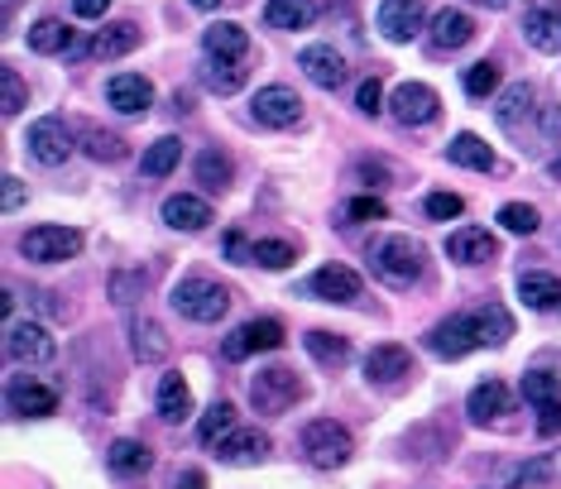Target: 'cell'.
<instances>
[{"instance_id":"obj_21","label":"cell","mask_w":561,"mask_h":489,"mask_svg":"<svg viewBox=\"0 0 561 489\" xmlns=\"http://www.w3.org/2000/svg\"><path fill=\"white\" fill-rule=\"evenodd\" d=\"M523 39H528L538 53H561V5H528L523 15Z\"/></svg>"},{"instance_id":"obj_6","label":"cell","mask_w":561,"mask_h":489,"mask_svg":"<svg viewBox=\"0 0 561 489\" xmlns=\"http://www.w3.org/2000/svg\"><path fill=\"white\" fill-rule=\"evenodd\" d=\"M250 398H254V408L260 413H288L293 403L302 398V384H298V374L284 370V365H274V370H260L250 379Z\"/></svg>"},{"instance_id":"obj_25","label":"cell","mask_w":561,"mask_h":489,"mask_svg":"<svg viewBox=\"0 0 561 489\" xmlns=\"http://www.w3.org/2000/svg\"><path fill=\"white\" fill-rule=\"evenodd\" d=\"M130 346H135V360L158 365V360H168L174 341L164 336V326H158L154 317H135V322H130Z\"/></svg>"},{"instance_id":"obj_50","label":"cell","mask_w":561,"mask_h":489,"mask_svg":"<svg viewBox=\"0 0 561 489\" xmlns=\"http://www.w3.org/2000/svg\"><path fill=\"white\" fill-rule=\"evenodd\" d=\"M538 432H542V437H557V432H561V398L538 403Z\"/></svg>"},{"instance_id":"obj_33","label":"cell","mask_w":561,"mask_h":489,"mask_svg":"<svg viewBox=\"0 0 561 489\" xmlns=\"http://www.w3.org/2000/svg\"><path fill=\"white\" fill-rule=\"evenodd\" d=\"M240 82H246V68H240L236 58H212L206 53V63H202V87L206 92L230 96V92H240Z\"/></svg>"},{"instance_id":"obj_15","label":"cell","mask_w":561,"mask_h":489,"mask_svg":"<svg viewBox=\"0 0 561 489\" xmlns=\"http://www.w3.org/2000/svg\"><path fill=\"white\" fill-rule=\"evenodd\" d=\"M470 39H475V20L466 10H437L432 15V29H427L432 53H456V48H466Z\"/></svg>"},{"instance_id":"obj_55","label":"cell","mask_w":561,"mask_h":489,"mask_svg":"<svg viewBox=\"0 0 561 489\" xmlns=\"http://www.w3.org/2000/svg\"><path fill=\"white\" fill-rule=\"evenodd\" d=\"M174 489H206V475L202 470H182Z\"/></svg>"},{"instance_id":"obj_34","label":"cell","mask_w":561,"mask_h":489,"mask_svg":"<svg viewBox=\"0 0 561 489\" xmlns=\"http://www.w3.org/2000/svg\"><path fill=\"white\" fill-rule=\"evenodd\" d=\"M106 466H111L116 475H144L154 466V451L144 442H130V437H120V442L106 451Z\"/></svg>"},{"instance_id":"obj_16","label":"cell","mask_w":561,"mask_h":489,"mask_svg":"<svg viewBox=\"0 0 561 489\" xmlns=\"http://www.w3.org/2000/svg\"><path fill=\"white\" fill-rule=\"evenodd\" d=\"M298 68L308 72V77H312L322 92H336L341 82H346V58H341L332 44H308V48L298 53Z\"/></svg>"},{"instance_id":"obj_1","label":"cell","mask_w":561,"mask_h":489,"mask_svg":"<svg viewBox=\"0 0 561 489\" xmlns=\"http://www.w3.org/2000/svg\"><path fill=\"white\" fill-rule=\"evenodd\" d=\"M509 336H514V317L499 308V302H490V308H475V312L437 322L432 332H427V350L442 360H461V356H470L475 346H504Z\"/></svg>"},{"instance_id":"obj_8","label":"cell","mask_w":561,"mask_h":489,"mask_svg":"<svg viewBox=\"0 0 561 489\" xmlns=\"http://www.w3.org/2000/svg\"><path fill=\"white\" fill-rule=\"evenodd\" d=\"M5 356L20 365H48L58 356V341L39 322H5Z\"/></svg>"},{"instance_id":"obj_52","label":"cell","mask_w":561,"mask_h":489,"mask_svg":"<svg viewBox=\"0 0 561 489\" xmlns=\"http://www.w3.org/2000/svg\"><path fill=\"white\" fill-rule=\"evenodd\" d=\"M538 126H542L547 140H561V106H542V111H538Z\"/></svg>"},{"instance_id":"obj_54","label":"cell","mask_w":561,"mask_h":489,"mask_svg":"<svg viewBox=\"0 0 561 489\" xmlns=\"http://www.w3.org/2000/svg\"><path fill=\"white\" fill-rule=\"evenodd\" d=\"M72 10H77L82 20H102L106 10H111V0H72Z\"/></svg>"},{"instance_id":"obj_51","label":"cell","mask_w":561,"mask_h":489,"mask_svg":"<svg viewBox=\"0 0 561 489\" xmlns=\"http://www.w3.org/2000/svg\"><path fill=\"white\" fill-rule=\"evenodd\" d=\"M226 254L236 264H254V244H246V236H240V230H230L226 236Z\"/></svg>"},{"instance_id":"obj_57","label":"cell","mask_w":561,"mask_h":489,"mask_svg":"<svg viewBox=\"0 0 561 489\" xmlns=\"http://www.w3.org/2000/svg\"><path fill=\"white\" fill-rule=\"evenodd\" d=\"M192 5H198V10H216V5H222V0H192Z\"/></svg>"},{"instance_id":"obj_4","label":"cell","mask_w":561,"mask_h":489,"mask_svg":"<svg viewBox=\"0 0 561 489\" xmlns=\"http://www.w3.org/2000/svg\"><path fill=\"white\" fill-rule=\"evenodd\" d=\"M302 451H308V461L317 470H336L350 461L356 442H350V432L336 418H317V422H308V432H302Z\"/></svg>"},{"instance_id":"obj_31","label":"cell","mask_w":561,"mask_h":489,"mask_svg":"<svg viewBox=\"0 0 561 489\" xmlns=\"http://www.w3.org/2000/svg\"><path fill=\"white\" fill-rule=\"evenodd\" d=\"M446 158H451V164H461V168H475V174H490V168H494V150L480 140V134H470V130L456 134V140L446 144Z\"/></svg>"},{"instance_id":"obj_39","label":"cell","mask_w":561,"mask_h":489,"mask_svg":"<svg viewBox=\"0 0 561 489\" xmlns=\"http://www.w3.org/2000/svg\"><path fill=\"white\" fill-rule=\"evenodd\" d=\"M308 350H312V360L332 365V370H341V365L350 360V341L332 336V332H308Z\"/></svg>"},{"instance_id":"obj_49","label":"cell","mask_w":561,"mask_h":489,"mask_svg":"<svg viewBox=\"0 0 561 489\" xmlns=\"http://www.w3.org/2000/svg\"><path fill=\"white\" fill-rule=\"evenodd\" d=\"M356 106H360V116H380V111H384V87H380V77L360 82V92H356Z\"/></svg>"},{"instance_id":"obj_26","label":"cell","mask_w":561,"mask_h":489,"mask_svg":"<svg viewBox=\"0 0 561 489\" xmlns=\"http://www.w3.org/2000/svg\"><path fill=\"white\" fill-rule=\"evenodd\" d=\"M216 456L226 461V466H254V461H264L270 456V437L264 432H230L222 446H216Z\"/></svg>"},{"instance_id":"obj_2","label":"cell","mask_w":561,"mask_h":489,"mask_svg":"<svg viewBox=\"0 0 561 489\" xmlns=\"http://www.w3.org/2000/svg\"><path fill=\"white\" fill-rule=\"evenodd\" d=\"M370 260H374V274L394 288L418 284V274H422V250H418V240H408V236H384L370 250Z\"/></svg>"},{"instance_id":"obj_14","label":"cell","mask_w":561,"mask_h":489,"mask_svg":"<svg viewBox=\"0 0 561 489\" xmlns=\"http://www.w3.org/2000/svg\"><path fill=\"white\" fill-rule=\"evenodd\" d=\"M106 102H111L120 116H144L154 106V82L140 77V72H120V77L106 82Z\"/></svg>"},{"instance_id":"obj_28","label":"cell","mask_w":561,"mask_h":489,"mask_svg":"<svg viewBox=\"0 0 561 489\" xmlns=\"http://www.w3.org/2000/svg\"><path fill=\"white\" fill-rule=\"evenodd\" d=\"M158 418L164 422H182L192 418V389L182 374H164L158 379Z\"/></svg>"},{"instance_id":"obj_48","label":"cell","mask_w":561,"mask_h":489,"mask_svg":"<svg viewBox=\"0 0 561 489\" xmlns=\"http://www.w3.org/2000/svg\"><path fill=\"white\" fill-rule=\"evenodd\" d=\"M346 216H350V222H384L389 206L380 198H350L346 202Z\"/></svg>"},{"instance_id":"obj_36","label":"cell","mask_w":561,"mask_h":489,"mask_svg":"<svg viewBox=\"0 0 561 489\" xmlns=\"http://www.w3.org/2000/svg\"><path fill=\"white\" fill-rule=\"evenodd\" d=\"M178 158H182V140L178 134H164V140H154L150 150H144V178H168L178 168Z\"/></svg>"},{"instance_id":"obj_43","label":"cell","mask_w":561,"mask_h":489,"mask_svg":"<svg viewBox=\"0 0 561 489\" xmlns=\"http://www.w3.org/2000/svg\"><path fill=\"white\" fill-rule=\"evenodd\" d=\"M293 260H298V250H293L288 240H254V264H264V269H288Z\"/></svg>"},{"instance_id":"obj_56","label":"cell","mask_w":561,"mask_h":489,"mask_svg":"<svg viewBox=\"0 0 561 489\" xmlns=\"http://www.w3.org/2000/svg\"><path fill=\"white\" fill-rule=\"evenodd\" d=\"M470 5H480V10H504L509 0H470Z\"/></svg>"},{"instance_id":"obj_10","label":"cell","mask_w":561,"mask_h":489,"mask_svg":"<svg viewBox=\"0 0 561 489\" xmlns=\"http://www.w3.org/2000/svg\"><path fill=\"white\" fill-rule=\"evenodd\" d=\"M250 116L260 120L264 130H288V126H298L302 120V96L293 87H264L250 102Z\"/></svg>"},{"instance_id":"obj_12","label":"cell","mask_w":561,"mask_h":489,"mask_svg":"<svg viewBox=\"0 0 561 489\" xmlns=\"http://www.w3.org/2000/svg\"><path fill=\"white\" fill-rule=\"evenodd\" d=\"M552 480H561V451H547V456L504 466L490 480V489H533V485H552Z\"/></svg>"},{"instance_id":"obj_5","label":"cell","mask_w":561,"mask_h":489,"mask_svg":"<svg viewBox=\"0 0 561 489\" xmlns=\"http://www.w3.org/2000/svg\"><path fill=\"white\" fill-rule=\"evenodd\" d=\"M20 250H24V260H34V264H68L72 254L82 250V230H72V226H34V230H24Z\"/></svg>"},{"instance_id":"obj_45","label":"cell","mask_w":561,"mask_h":489,"mask_svg":"<svg viewBox=\"0 0 561 489\" xmlns=\"http://www.w3.org/2000/svg\"><path fill=\"white\" fill-rule=\"evenodd\" d=\"M144 284H150V274H144V269H130V274H116V278H111V298L120 302V308H126V302H135L140 293H144Z\"/></svg>"},{"instance_id":"obj_17","label":"cell","mask_w":561,"mask_h":489,"mask_svg":"<svg viewBox=\"0 0 561 489\" xmlns=\"http://www.w3.org/2000/svg\"><path fill=\"white\" fill-rule=\"evenodd\" d=\"M538 96H533L528 82H518V87H509V92H499V102H494V120L504 126L509 134H523V126H533L538 120Z\"/></svg>"},{"instance_id":"obj_41","label":"cell","mask_w":561,"mask_h":489,"mask_svg":"<svg viewBox=\"0 0 561 489\" xmlns=\"http://www.w3.org/2000/svg\"><path fill=\"white\" fill-rule=\"evenodd\" d=\"M24 106H29V87H24V77L15 68H0V111L20 116Z\"/></svg>"},{"instance_id":"obj_32","label":"cell","mask_w":561,"mask_h":489,"mask_svg":"<svg viewBox=\"0 0 561 489\" xmlns=\"http://www.w3.org/2000/svg\"><path fill=\"white\" fill-rule=\"evenodd\" d=\"M518 298L528 302L533 312H552L557 302H561V278L538 274V269H533V274H523V278H518Z\"/></svg>"},{"instance_id":"obj_22","label":"cell","mask_w":561,"mask_h":489,"mask_svg":"<svg viewBox=\"0 0 561 489\" xmlns=\"http://www.w3.org/2000/svg\"><path fill=\"white\" fill-rule=\"evenodd\" d=\"M413 374V356L404 346H374L370 356H365V379L370 384H398V379Z\"/></svg>"},{"instance_id":"obj_29","label":"cell","mask_w":561,"mask_h":489,"mask_svg":"<svg viewBox=\"0 0 561 489\" xmlns=\"http://www.w3.org/2000/svg\"><path fill=\"white\" fill-rule=\"evenodd\" d=\"M317 0H270L264 5V24L270 29H312Z\"/></svg>"},{"instance_id":"obj_11","label":"cell","mask_w":561,"mask_h":489,"mask_svg":"<svg viewBox=\"0 0 561 489\" xmlns=\"http://www.w3.org/2000/svg\"><path fill=\"white\" fill-rule=\"evenodd\" d=\"M29 154L39 158V164H48V168H58V164H68V154H72V134H68V126L58 116H39L29 126Z\"/></svg>"},{"instance_id":"obj_20","label":"cell","mask_w":561,"mask_h":489,"mask_svg":"<svg viewBox=\"0 0 561 489\" xmlns=\"http://www.w3.org/2000/svg\"><path fill=\"white\" fill-rule=\"evenodd\" d=\"M446 254L456 264H490L499 254V240L485 226H461V230H451L446 236Z\"/></svg>"},{"instance_id":"obj_27","label":"cell","mask_w":561,"mask_h":489,"mask_svg":"<svg viewBox=\"0 0 561 489\" xmlns=\"http://www.w3.org/2000/svg\"><path fill=\"white\" fill-rule=\"evenodd\" d=\"M164 222L174 230H206L212 226V206L202 198H192V192H178V198L164 202Z\"/></svg>"},{"instance_id":"obj_7","label":"cell","mask_w":561,"mask_h":489,"mask_svg":"<svg viewBox=\"0 0 561 489\" xmlns=\"http://www.w3.org/2000/svg\"><path fill=\"white\" fill-rule=\"evenodd\" d=\"M284 341H288L284 336V322H274V317H254V322L236 326V332L226 336L222 356L226 360H246V356H254V350H278Z\"/></svg>"},{"instance_id":"obj_3","label":"cell","mask_w":561,"mask_h":489,"mask_svg":"<svg viewBox=\"0 0 561 489\" xmlns=\"http://www.w3.org/2000/svg\"><path fill=\"white\" fill-rule=\"evenodd\" d=\"M174 308L188 317V322L212 326L230 312V293L222 284H212V278H182V284L174 288Z\"/></svg>"},{"instance_id":"obj_24","label":"cell","mask_w":561,"mask_h":489,"mask_svg":"<svg viewBox=\"0 0 561 489\" xmlns=\"http://www.w3.org/2000/svg\"><path fill=\"white\" fill-rule=\"evenodd\" d=\"M140 39H144L140 24L120 20V24H106V29L96 34L82 53H87V58H126V53H135V48H140Z\"/></svg>"},{"instance_id":"obj_58","label":"cell","mask_w":561,"mask_h":489,"mask_svg":"<svg viewBox=\"0 0 561 489\" xmlns=\"http://www.w3.org/2000/svg\"><path fill=\"white\" fill-rule=\"evenodd\" d=\"M552 178L561 182V158H552Z\"/></svg>"},{"instance_id":"obj_38","label":"cell","mask_w":561,"mask_h":489,"mask_svg":"<svg viewBox=\"0 0 561 489\" xmlns=\"http://www.w3.org/2000/svg\"><path fill=\"white\" fill-rule=\"evenodd\" d=\"M68 44H72V29L63 20H39L29 29V48H34V53H63Z\"/></svg>"},{"instance_id":"obj_19","label":"cell","mask_w":561,"mask_h":489,"mask_svg":"<svg viewBox=\"0 0 561 489\" xmlns=\"http://www.w3.org/2000/svg\"><path fill=\"white\" fill-rule=\"evenodd\" d=\"M5 403L15 418H48V413H58V389L34 384V379H15L5 389Z\"/></svg>"},{"instance_id":"obj_40","label":"cell","mask_w":561,"mask_h":489,"mask_svg":"<svg viewBox=\"0 0 561 489\" xmlns=\"http://www.w3.org/2000/svg\"><path fill=\"white\" fill-rule=\"evenodd\" d=\"M499 226H504L509 236H533V230L542 226V216H538V206H528V202H504L499 206Z\"/></svg>"},{"instance_id":"obj_47","label":"cell","mask_w":561,"mask_h":489,"mask_svg":"<svg viewBox=\"0 0 561 489\" xmlns=\"http://www.w3.org/2000/svg\"><path fill=\"white\" fill-rule=\"evenodd\" d=\"M461 212H466V202H461L456 192H432V198H427V216H432V222H456Z\"/></svg>"},{"instance_id":"obj_13","label":"cell","mask_w":561,"mask_h":489,"mask_svg":"<svg viewBox=\"0 0 561 489\" xmlns=\"http://www.w3.org/2000/svg\"><path fill=\"white\" fill-rule=\"evenodd\" d=\"M422 24H427L422 0H384L380 5V29H384V39H394V44H413L422 34Z\"/></svg>"},{"instance_id":"obj_23","label":"cell","mask_w":561,"mask_h":489,"mask_svg":"<svg viewBox=\"0 0 561 489\" xmlns=\"http://www.w3.org/2000/svg\"><path fill=\"white\" fill-rule=\"evenodd\" d=\"M509 408H514V394H509L504 379H485V384H475V389H470V398H466V413H470L475 422L504 418Z\"/></svg>"},{"instance_id":"obj_53","label":"cell","mask_w":561,"mask_h":489,"mask_svg":"<svg viewBox=\"0 0 561 489\" xmlns=\"http://www.w3.org/2000/svg\"><path fill=\"white\" fill-rule=\"evenodd\" d=\"M0 206H5V212H20V206H24V182L15 174H5V202H0Z\"/></svg>"},{"instance_id":"obj_18","label":"cell","mask_w":561,"mask_h":489,"mask_svg":"<svg viewBox=\"0 0 561 489\" xmlns=\"http://www.w3.org/2000/svg\"><path fill=\"white\" fill-rule=\"evenodd\" d=\"M308 293L322 298V302H356L360 298V274L346 269V264H326L308 278Z\"/></svg>"},{"instance_id":"obj_9","label":"cell","mask_w":561,"mask_h":489,"mask_svg":"<svg viewBox=\"0 0 561 489\" xmlns=\"http://www.w3.org/2000/svg\"><path fill=\"white\" fill-rule=\"evenodd\" d=\"M389 111H394L398 126L418 130V126H432L442 102H437V92L427 82H404V87H394V96H389Z\"/></svg>"},{"instance_id":"obj_30","label":"cell","mask_w":561,"mask_h":489,"mask_svg":"<svg viewBox=\"0 0 561 489\" xmlns=\"http://www.w3.org/2000/svg\"><path fill=\"white\" fill-rule=\"evenodd\" d=\"M202 44H206V53L212 58H236V63L250 53V34L240 29V24H230V20L212 24V29L202 34Z\"/></svg>"},{"instance_id":"obj_37","label":"cell","mask_w":561,"mask_h":489,"mask_svg":"<svg viewBox=\"0 0 561 489\" xmlns=\"http://www.w3.org/2000/svg\"><path fill=\"white\" fill-rule=\"evenodd\" d=\"M230 432H236V408H230V403H212V408H206V418L198 422V437L206 446H222Z\"/></svg>"},{"instance_id":"obj_44","label":"cell","mask_w":561,"mask_h":489,"mask_svg":"<svg viewBox=\"0 0 561 489\" xmlns=\"http://www.w3.org/2000/svg\"><path fill=\"white\" fill-rule=\"evenodd\" d=\"M466 92L470 96H494L499 92V63H490V58H485V63H475L466 72Z\"/></svg>"},{"instance_id":"obj_42","label":"cell","mask_w":561,"mask_h":489,"mask_svg":"<svg viewBox=\"0 0 561 489\" xmlns=\"http://www.w3.org/2000/svg\"><path fill=\"white\" fill-rule=\"evenodd\" d=\"M523 398H528V403H552V398H561V379L547 374V370L523 374Z\"/></svg>"},{"instance_id":"obj_46","label":"cell","mask_w":561,"mask_h":489,"mask_svg":"<svg viewBox=\"0 0 561 489\" xmlns=\"http://www.w3.org/2000/svg\"><path fill=\"white\" fill-rule=\"evenodd\" d=\"M87 154L102 158V164H116V158H126V144L106 130H87Z\"/></svg>"},{"instance_id":"obj_35","label":"cell","mask_w":561,"mask_h":489,"mask_svg":"<svg viewBox=\"0 0 561 489\" xmlns=\"http://www.w3.org/2000/svg\"><path fill=\"white\" fill-rule=\"evenodd\" d=\"M230 178H236V164H230V154L222 150H202L198 154V182L206 192H226Z\"/></svg>"}]
</instances>
